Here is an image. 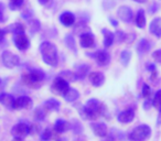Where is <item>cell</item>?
<instances>
[{"label":"cell","mask_w":161,"mask_h":141,"mask_svg":"<svg viewBox=\"0 0 161 141\" xmlns=\"http://www.w3.org/2000/svg\"><path fill=\"white\" fill-rule=\"evenodd\" d=\"M104 105L98 100V99H88L86 101L85 106L77 105V110L80 112V117L85 120H94L98 116H101L104 112Z\"/></svg>","instance_id":"obj_1"},{"label":"cell","mask_w":161,"mask_h":141,"mask_svg":"<svg viewBox=\"0 0 161 141\" xmlns=\"http://www.w3.org/2000/svg\"><path fill=\"white\" fill-rule=\"evenodd\" d=\"M40 52L43 62L49 66H56L58 65V50L51 42H43L40 45Z\"/></svg>","instance_id":"obj_2"},{"label":"cell","mask_w":161,"mask_h":141,"mask_svg":"<svg viewBox=\"0 0 161 141\" xmlns=\"http://www.w3.org/2000/svg\"><path fill=\"white\" fill-rule=\"evenodd\" d=\"M45 77V74L42 69H30L29 73L22 75V79L27 85L34 86L39 82H42Z\"/></svg>","instance_id":"obj_3"},{"label":"cell","mask_w":161,"mask_h":141,"mask_svg":"<svg viewBox=\"0 0 161 141\" xmlns=\"http://www.w3.org/2000/svg\"><path fill=\"white\" fill-rule=\"evenodd\" d=\"M151 134V129L147 125H140L136 127L129 134V139L131 141H145Z\"/></svg>","instance_id":"obj_4"},{"label":"cell","mask_w":161,"mask_h":141,"mask_svg":"<svg viewBox=\"0 0 161 141\" xmlns=\"http://www.w3.org/2000/svg\"><path fill=\"white\" fill-rule=\"evenodd\" d=\"M3 63L6 67L8 68H14V67L18 66L19 63H20V58H19L18 55L14 54L12 52H9V51H6L3 53Z\"/></svg>","instance_id":"obj_5"},{"label":"cell","mask_w":161,"mask_h":141,"mask_svg":"<svg viewBox=\"0 0 161 141\" xmlns=\"http://www.w3.org/2000/svg\"><path fill=\"white\" fill-rule=\"evenodd\" d=\"M69 82L65 81L63 77L58 76L54 79L53 84H52V90L56 94H60V95H64L65 93L69 90Z\"/></svg>","instance_id":"obj_6"},{"label":"cell","mask_w":161,"mask_h":141,"mask_svg":"<svg viewBox=\"0 0 161 141\" xmlns=\"http://www.w3.org/2000/svg\"><path fill=\"white\" fill-rule=\"evenodd\" d=\"M31 132V127L30 125L25 122H19L16 126H14L11 129V133L14 137H20V138H25Z\"/></svg>","instance_id":"obj_7"},{"label":"cell","mask_w":161,"mask_h":141,"mask_svg":"<svg viewBox=\"0 0 161 141\" xmlns=\"http://www.w3.org/2000/svg\"><path fill=\"white\" fill-rule=\"evenodd\" d=\"M14 42L16 44V47L18 50H20V51H25V50H27L30 46V41L25 33L14 34Z\"/></svg>","instance_id":"obj_8"},{"label":"cell","mask_w":161,"mask_h":141,"mask_svg":"<svg viewBox=\"0 0 161 141\" xmlns=\"http://www.w3.org/2000/svg\"><path fill=\"white\" fill-rule=\"evenodd\" d=\"M93 57L96 60V63L99 66H106L110 62V55L105 50H98L96 53L93 55Z\"/></svg>","instance_id":"obj_9"},{"label":"cell","mask_w":161,"mask_h":141,"mask_svg":"<svg viewBox=\"0 0 161 141\" xmlns=\"http://www.w3.org/2000/svg\"><path fill=\"white\" fill-rule=\"evenodd\" d=\"M117 16L118 18L120 19L121 21L124 22H131L132 21V18H134V14H132V11L129 7L127 6H121L118 10H117Z\"/></svg>","instance_id":"obj_10"},{"label":"cell","mask_w":161,"mask_h":141,"mask_svg":"<svg viewBox=\"0 0 161 141\" xmlns=\"http://www.w3.org/2000/svg\"><path fill=\"white\" fill-rule=\"evenodd\" d=\"M32 100L28 96H20L17 99H14V109H25V108H31Z\"/></svg>","instance_id":"obj_11"},{"label":"cell","mask_w":161,"mask_h":141,"mask_svg":"<svg viewBox=\"0 0 161 141\" xmlns=\"http://www.w3.org/2000/svg\"><path fill=\"white\" fill-rule=\"evenodd\" d=\"M80 46L88 49V47H93L95 45V40L94 36L90 32H85V33H82L80 35Z\"/></svg>","instance_id":"obj_12"},{"label":"cell","mask_w":161,"mask_h":141,"mask_svg":"<svg viewBox=\"0 0 161 141\" xmlns=\"http://www.w3.org/2000/svg\"><path fill=\"white\" fill-rule=\"evenodd\" d=\"M91 127L96 136L102 137V138L107 136V126L104 122H93Z\"/></svg>","instance_id":"obj_13"},{"label":"cell","mask_w":161,"mask_h":141,"mask_svg":"<svg viewBox=\"0 0 161 141\" xmlns=\"http://www.w3.org/2000/svg\"><path fill=\"white\" fill-rule=\"evenodd\" d=\"M88 79H90V82L95 86V87H99V86L103 85L104 82H105V76H104V74L101 72L91 73Z\"/></svg>","instance_id":"obj_14"},{"label":"cell","mask_w":161,"mask_h":141,"mask_svg":"<svg viewBox=\"0 0 161 141\" xmlns=\"http://www.w3.org/2000/svg\"><path fill=\"white\" fill-rule=\"evenodd\" d=\"M135 118V112L132 109H126L118 115V121L123 123L131 122Z\"/></svg>","instance_id":"obj_15"},{"label":"cell","mask_w":161,"mask_h":141,"mask_svg":"<svg viewBox=\"0 0 161 141\" xmlns=\"http://www.w3.org/2000/svg\"><path fill=\"white\" fill-rule=\"evenodd\" d=\"M60 22L62 23L65 27H71V25L74 24L75 22V16H74L72 12H63L60 16Z\"/></svg>","instance_id":"obj_16"},{"label":"cell","mask_w":161,"mask_h":141,"mask_svg":"<svg viewBox=\"0 0 161 141\" xmlns=\"http://www.w3.org/2000/svg\"><path fill=\"white\" fill-rule=\"evenodd\" d=\"M149 30L157 38H161V18H154L150 23Z\"/></svg>","instance_id":"obj_17"},{"label":"cell","mask_w":161,"mask_h":141,"mask_svg":"<svg viewBox=\"0 0 161 141\" xmlns=\"http://www.w3.org/2000/svg\"><path fill=\"white\" fill-rule=\"evenodd\" d=\"M71 128V123H69L66 120L64 119H58L54 123V130L58 133H62V132H65Z\"/></svg>","instance_id":"obj_18"},{"label":"cell","mask_w":161,"mask_h":141,"mask_svg":"<svg viewBox=\"0 0 161 141\" xmlns=\"http://www.w3.org/2000/svg\"><path fill=\"white\" fill-rule=\"evenodd\" d=\"M0 103L3 106H6L7 108H14V98L12 95L7 94V93H3L0 94Z\"/></svg>","instance_id":"obj_19"},{"label":"cell","mask_w":161,"mask_h":141,"mask_svg":"<svg viewBox=\"0 0 161 141\" xmlns=\"http://www.w3.org/2000/svg\"><path fill=\"white\" fill-rule=\"evenodd\" d=\"M150 49H151V43H150L147 39H142V40H140L138 46H137V51H138L139 55L148 53V52L150 51Z\"/></svg>","instance_id":"obj_20"},{"label":"cell","mask_w":161,"mask_h":141,"mask_svg":"<svg viewBox=\"0 0 161 141\" xmlns=\"http://www.w3.org/2000/svg\"><path fill=\"white\" fill-rule=\"evenodd\" d=\"M88 72H90V66L86 64H80L78 66H76L75 75L77 77V79H82L88 74Z\"/></svg>","instance_id":"obj_21"},{"label":"cell","mask_w":161,"mask_h":141,"mask_svg":"<svg viewBox=\"0 0 161 141\" xmlns=\"http://www.w3.org/2000/svg\"><path fill=\"white\" fill-rule=\"evenodd\" d=\"M102 32H103V34H104V45H105L106 47H109L115 40V33H113L112 31H109V30H107V29H103Z\"/></svg>","instance_id":"obj_22"},{"label":"cell","mask_w":161,"mask_h":141,"mask_svg":"<svg viewBox=\"0 0 161 141\" xmlns=\"http://www.w3.org/2000/svg\"><path fill=\"white\" fill-rule=\"evenodd\" d=\"M63 97H64L65 100L69 101V103H73V101H75L76 99H78L80 93H78L75 88H69V90L63 95Z\"/></svg>","instance_id":"obj_23"},{"label":"cell","mask_w":161,"mask_h":141,"mask_svg":"<svg viewBox=\"0 0 161 141\" xmlns=\"http://www.w3.org/2000/svg\"><path fill=\"white\" fill-rule=\"evenodd\" d=\"M60 107H61V104L58 100L54 98H51L49 100H47L44 103V108L47 110H52V111H58L60 110Z\"/></svg>","instance_id":"obj_24"},{"label":"cell","mask_w":161,"mask_h":141,"mask_svg":"<svg viewBox=\"0 0 161 141\" xmlns=\"http://www.w3.org/2000/svg\"><path fill=\"white\" fill-rule=\"evenodd\" d=\"M136 24L138 28L140 29H143L146 25V14L143 9H139L138 12L136 14Z\"/></svg>","instance_id":"obj_25"},{"label":"cell","mask_w":161,"mask_h":141,"mask_svg":"<svg viewBox=\"0 0 161 141\" xmlns=\"http://www.w3.org/2000/svg\"><path fill=\"white\" fill-rule=\"evenodd\" d=\"M64 42L66 44V46L69 47L71 51H73L74 53H77V49H76V45H75V40H74V36L72 34H67L64 39Z\"/></svg>","instance_id":"obj_26"},{"label":"cell","mask_w":161,"mask_h":141,"mask_svg":"<svg viewBox=\"0 0 161 141\" xmlns=\"http://www.w3.org/2000/svg\"><path fill=\"white\" fill-rule=\"evenodd\" d=\"M29 29H30V31H31L32 34L39 32L41 29L40 21H39L38 19H31V20H29Z\"/></svg>","instance_id":"obj_27"},{"label":"cell","mask_w":161,"mask_h":141,"mask_svg":"<svg viewBox=\"0 0 161 141\" xmlns=\"http://www.w3.org/2000/svg\"><path fill=\"white\" fill-rule=\"evenodd\" d=\"M8 31L12 32L14 34H21V33H25V27H23L21 23H14L9 27V30Z\"/></svg>","instance_id":"obj_28"},{"label":"cell","mask_w":161,"mask_h":141,"mask_svg":"<svg viewBox=\"0 0 161 141\" xmlns=\"http://www.w3.org/2000/svg\"><path fill=\"white\" fill-rule=\"evenodd\" d=\"M130 58H131V52L128 51V50H125V51L121 52L120 55V62L124 66H127L130 62Z\"/></svg>","instance_id":"obj_29"},{"label":"cell","mask_w":161,"mask_h":141,"mask_svg":"<svg viewBox=\"0 0 161 141\" xmlns=\"http://www.w3.org/2000/svg\"><path fill=\"white\" fill-rule=\"evenodd\" d=\"M60 76L63 77L65 81H72V82L77 81V77H76L75 73H72L71 71H63L60 74Z\"/></svg>","instance_id":"obj_30"},{"label":"cell","mask_w":161,"mask_h":141,"mask_svg":"<svg viewBox=\"0 0 161 141\" xmlns=\"http://www.w3.org/2000/svg\"><path fill=\"white\" fill-rule=\"evenodd\" d=\"M34 118H36V120H43V119L45 118V110L43 109L42 107H39L36 109V111H34Z\"/></svg>","instance_id":"obj_31"},{"label":"cell","mask_w":161,"mask_h":141,"mask_svg":"<svg viewBox=\"0 0 161 141\" xmlns=\"http://www.w3.org/2000/svg\"><path fill=\"white\" fill-rule=\"evenodd\" d=\"M152 105H153L156 108H158V109L161 108V89L158 90V92L154 94L153 100H152Z\"/></svg>","instance_id":"obj_32"},{"label":"cell","mask_w":161,"mask_h":141,"mask_svg":"<svg viewBox=\"0 0 161 141\" xmlns=\"http://www.w3.org/2000/svg\"><path fill=\"white\" fill-rule=\"evenodd\" d=\"M141 93H142V96L145 97L146 99H149L151 97V94H152V89L149 85L147 84H143L142 85V89H141Z\"/></svg>","instance_id":"obj_33"},{"label":"cell","mask_w":161,"mask_h":141,"mask_svg":"<svg viewBox=\"0 0 161 141\" xmlns=\"http://www.w3.org/2000/svg\"><path fill=\"white\" fill-rule=\"evenodd\" d=\"M25 0H10L9 1V8L11 10H17L23 5Z\"/></svg>","instance_id":"obj_34"},{"label":"cell","mask_w":161,"mask_h":141,"mask_svg":"<svg viewBox=\"0 0 161 141\" xmlns=\"http://www.w3.org/2000/svg\"><path fill=\"white\" fill-rule=\"evenodd\" d=\"M71 129L74 131V133H80L83 131V127L77 120H73V123H71Z\"/></svg>","instance_id":"obj_35"},{"label":"cell","mask_w":161,"mask_h":141,"mask_svg":"<svg viewBox=\"0 0 161 141\" xmlns=\"http://www.w3.org/2000/svg\"><path fill=\"white\" fill-rule=\"evenodd\" d=\"M52 137V132L50 129H45L42 131V133H41V140L42 141H49L50 139H51Z\"/></svg>","instance_id":"obj_36"},{"label":"cell","mask_w":161,"mask_h":141,"mask_svg":"<svg viewBox=\"0 0 161 141\" xmlns=\"http://www.w3.org/2000/svg\"><path fill=\"white\" fill-rule=\"evenodd\" d=\"M115 39H116V41L118 43H121L126 40V34L124 33L123 31H116V33H115Z\"/></svg>","instance_id":"obj_37"},{"label":"cell","mask_w":161,"mask_h":141,"mask_svg":"<svg viewBox=\"0 0 161 141\" xmlns=\"http://www.w3.org/2000/svg\"><path fill=\"white\" fill-rule=\"evenodd\" d=\"M21 16H22V18L25 19V20H31V18H33V11L30 9H27L25 11L22 12Z\"/></svg>","instance_id":"obj_38"},{"label":"cell","mask_w":161,"mask_h":141,"mask_svg":"<svg viewBox=\"0 0 161 141\" xmlns=\"http://www.w3.org/2000/svg\"><path fill=\"white\" fill-rule=\"evenodd\" d=\"M152 58L156 61L157 63L161 64V50H157L152 53Z\"/></svg>","instance_id":"obj_39"},{"label":"cell","mask_w":161,"mask_h":141,"mask_svg":"<svg viewBox=\"0 0 161 141\" xmlns=\"http://www.w3.org/2000/svg\"><path fill=\"white\" fill-rule=\"evenodd\" d=\"M5 20V5L3 3H0V22H3Z\"/></svg>","instance_id":"obj_40"},{"label":"cell","mask_w":161,"mask_h":141,"mask_svg":"<svg viewBox=\"0 0 161 141\" xmlns=\"http://www.w3.org/2000/svg\"><path fill=\"white\" fill-rule=\"evenodd\" d=\"M158 8H159V6L157 5V3H152V5L150 6V8H149V14H156V12L158 11Z\"/></svg>","instance_id":"obj_41"},{"label":"cell","mask_w":161,"mask_h":141,"mask_svg":"<svg viewBox=\"0 0 161 141\" xmlns=\"http://www.w3.org/2000/svg\"><path fill=\"white\" fill-rule=\"evenodd\" d=\"M8 32V30H3V29H0V42H3V39H5L6 33Z\"/></svg>","instance_id":"obj_42"},{"label":"cell","mask_w":161,"mask_h":141,"mask_svg":"<svg viewBox=\"0 0 161 141\" xmlns=\"http://www.w3.org/2000/svg\"><path fill=\"white\" fill-rule=\"evenodd\" d=\"M147 68H148V71H150V72H152V73L156 72V66H154L153 64H151V63H149V64L147 65Z\"/></svg>","instance_id":"obj_43"},{"label":"cell","mask_w":161,"mask_h":141,"mask_svg":"<svg viewBox=\"0 0 161 141\" xmlns=\"http://www.w3.org/2000/svg\"><path fill=\"white\" fill-rule=\"evenodd\" d=\"M150 106H151V100H146L145 101V104H143V108H145V109H149L150 108Z\"/></svg>","instance_id":"obj_44"},{"label":"cell","mask_w":161,"mask_h":141,"mask_svg":"<svg viewBox=\"0 0 161 141\" xmlns=\"http://www.w3.org/2000/svg\"><path fill=\"white\" fill-rule=\"evenodd\" d=\"M109 21H110V23H112V24L114 25V27H117V25H118V21L115 20V19H113L112 17L109 18Z\"/></svg>","instance_id":"obj_45"},{"label":"cell","mask_w":161,"mask_h":141,"mask_svg":"<svg viewBox=\"0 0 161 141\" xmlns=\"http://www.w3.org/2000/svg\"><path fill=\"white\" fill-rule=\"evenodd\" d=\"M157 125H161V111H159V116L157 119Z\"/></svg>","instance_id":"obj_46"},{"label":"cell","mask_w":161,"mask_h":141,"mask_svg":"<svg viewBox=\"0 0 161 141\" xmlns=\"http://www.w3.org/2000/svg\"><path fill=\"white\" fill-rule=\"evenodd\" d=\"M132 1H135V3H147V0H132Z\"/></svg>","instance_id":"obj_47"},{"label":"cell","mask_w":161,"mask_h":141,"mask_svg":"<svg viewBox=\"0 0 161 141\" xmlns=\"http://www.w3.org/2000/svg\"><path fill=\"white\" fill-rule=\"evenodd\" d=\"M50 0H39V3H40L41 5H45V3H47Z\"/></svg>","instance_id":"obj_48"},{"label":"cell","mask_w":161,"mask_h":141,"mask_svg":"<svg viewBox=\"0 0 161 141\" xmlns=\"http://www.w3.org/2000/svg\"><path fill=\"white\" fill-rule=\"evenodd\" d=\"M14 141H23V138H20V137H14Z\"/></svg>","instance_id":"obj_49"},{"label":"cell","mask_w":161,"mask_h":141,"mask_svg":"<svg viewBox=\"0 0 161 141\" xmlns=\"http://www.w3.org/2000/svg\"><path fill=\"white\" fill-rule=\"evenodd\" d=\"M0 84H1V79H0Z\"/></svg>","instance_id":"obj_50"},{"label":"cell","mask_w":161,"mask_h":141,"mask_svg":"<svg viewBox=\"0 0 161 141\" xmlns=\"http://www.w3.org/2000/svg\"><path fill=\"white\" fill-rule=\"evenodd\" d=\"M58 141H61V140H58Z\"/></svg>","instance_id":"obj_51"}]
</instances>
